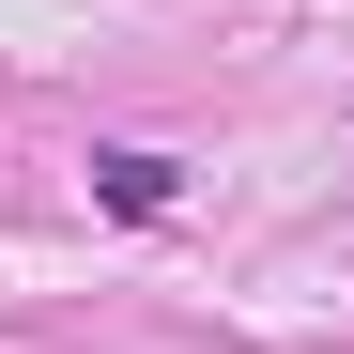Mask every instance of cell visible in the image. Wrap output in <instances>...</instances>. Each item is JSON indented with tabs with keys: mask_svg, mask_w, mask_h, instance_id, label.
I'll list each match as a JSON object with an SVG mask.
<instances>
[{
	"mask_svg": "<svg viewBox=\"0 0 354 354\" xmlns=\"http://www.w3.org/2000/svg\"><path fill=\"white\" fill-rule=\"evenodd\" d=\"M77 169H93L108 216H169V201H185V154H154V139H93Z\"/></svg>",
	"mask_w": 354,
	"mask_h": 354,
	"instance_id": "obj_1",
	"label": "cell"
}]
</instances>
